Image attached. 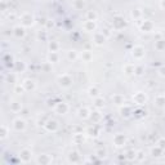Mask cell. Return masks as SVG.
I'll return each instance as SVG.
<instances>
[{
    "mask_svg": "<svg viewBox=\"0 0 165 165\" xmlns=\"http://www.w3.org/2000/svg\"><path fill=\"white\" fill-rule=\"evenodd\" d=\"M58 84L61 85L62 88H70V87L72 85V79H71V76H70V75H67V74H64V75H62V76H59Z\"/></svg>",
    "mask_w": 165,
    "mask_h": 165,
    "instance_id": "6da1fadb",
    "label": "cell"
},
{
    "mask_svg": "<svg viewBox=\"0 0 165 165\" xmlns=\"http://www.w3.org/2000/svg\"><path fill=\"white\" fill-rule=\"evenodd\" d=\"M21 23H22L23 27H28V26L34 25V15L30 14V13H25L21 17Z\"/></svg>",
    "mask_w": 165,
    "mask_h": 165,
    "instance_id": "7a4b0ae2",
    "label": "cell"
},
{
    "mask_svg": "<svg viewBox=\"0 0 165 165\" xmlns=\"http://www.w3.org/2000/svg\"><path fill=\"white\" fill-rule=\"evenodd\" d=\"M31 157H32V151L28 148H23L22 151H21L19 154V159L22 162H28L31 160Z\"/></svg>",
    "mask_w": 165,
    "mask_h": 165,
    "instance_id": "3957f363",
    "label": "cell"
},
{
    "mask_svg": "<svg viewBox=\"0 0 165 165\" xmlns=\"http://www.w3.org/2000/svg\"><path fill=\"white\" fill-rule=\"evenodd\" d=\"M13 128H14V130H17V131L25 130L26 129V121L23 120V119H21V117L15 119V120L13 121Z\"/></svg>",
    "mask_w": 165,
    "mask_h": 165,
    "instance_id": "277c9868",
    "label": "cell"
},
{
    "mask_svg": "<svg viewBox=\"0 0 165 165\" xmlns=\"http://www.w3.org/2000/svg\"><path fill=\"white\" fill-rule=\"evenodd\" d=\"M133 57L137 59H142L144 57V49L142 48V46H134L133 49Z\"/></svg>",
    "mask_w": 165,
    "mask_h": 165,
    "instance_id": "5b68a950",
    "label": "cell"
},
{
    "mask_svg": "<svg viewBox=\"0 0 165 165\" xmlns=\"http://www.w3.org/2000/svg\"><path fill=\"white\" fill-rule=\"evenodd\" d=\"M133 99H134V102H135V103H138V105H142V103L146 102L147 97H146V94H144V93L138 92V93H135V94H134Z\"/></svg>",
    "mask_w": 165,
    "mask_h": 165,
    "instance_id": "8992f818",
    "label": "cell"
},
{
    "mask_svg": "<svg viewBox=\"0 0 165 165\" xmlns=\"http://www.w3.org/2000/svg\"><path fill=\"white\" fill-rule=\"evenodd\" d=\"M22 87H23V89H25V90H27V92H31V90L35 89L36 84H35V81H34V80L27 79V80H25V81H23Z\"/></svg>",
    "mask_w": 165,
    "mask_h": 165,
    "instance_id": "52a82bcc",
    "label": "cell"
},
{
    "mask_svg": "<svg viewBox=\"0 0 165 165\" xmlns=\"http://www.w3.org/2000/svg\"><path fill=\"white\" fill-rule=\"evenodd\" d=\"M45 128H46V130H49V131H56L57 129H58V124H57L56 120H48L45 124Z\"/></svg>",
    "mask_w": 165,
    "mask_h": 165,
    "instance_id": "ba28073f",
    "label": "cell"
},
{
    "mask_svg": "<svg viewBox=\"0 0 165 165\" xmlns=\"http://www.w3.org/2000/svg\"><path fill=\"white\" fill-rule=\"evenodd\" d=\"M56 111L58 113H66L67 111H68V106L64 102H59V103H57V106H56Z\"/></svg>",
    "mask_w": 165,
    "mask_h": 165,
    "instance_id": "9c48e42d",
    "label": "cell"
},
{
    "mask_svg": "<svg viewBox=\"0 0 165 165\" xmlns=\"http://www.w3.org/2000/svg\"><path fill=\"white\" fill-rule=\"evenodd\" d=\"M113 143H115L116 147L124 146V143H125V137H124L123 134H117V135L113 138Z\"/></svg>",
    "mask_w": 165,
    "mask_h": 165,
    "instance_id": "30bf717a",
    "label": "cell"
},
{
    "mask_svg": "<svg viewBox=\"0 0 165 165\" xmlns=\"http://www.w3.org/2000/svg\"><path fill=\"white\" fill-rule=\"evenodd\" d=\"M13 34L15 35V38H23L25 36V27L23 26H17L13 30Z\"/></svg>",
    "mask_w": 165,
    "mask_h": 165,
    "instance_id": "8fae6325",
    "label": "cell"
},
{
    "mask_svg": "<svg viewBox=\"0 0 165 165\" xmlns=\"http://www.w3.org/2000/svg\"><path fill=\"white\" fill-rule=\"evenodd\" d=\"M112 102L115 103V105H117V106H121V105L125 103V98H124L121 94H115L112 97Z\"/></svg>",
    "mask_w": 165,
    "mask_h": 165,
    "instance_id": "7c38bea8",
    "label": "cell"
},
{
    "mask_svg": "<svg viewBox=\"0 0 165 165\" xmlns=\"http://www.w3.org/2000/svg\"><path fill=\"white\" fill-rule=\"evenodd\" d=\"M36 161H38L39 164H49V162L52 161V159L48 156V155H40Z\"/></svg>",
    "mask_w": 165,
    "mask_h": 165,
    "instance_id": "4fadbf2b",
    "label": "cell"
},
{
    "mask_svg": "<svg viewBox=\"0 0 165 165\" xmlns=\"http://www.w3.org/2000/svg\"><path fill=\"white\" fill-rule=\"evenodd\" d=\"M84 28H85V31H93L95 28V22H94V21H90V19L85 21Z\"/></svg>",
    "mask_w": 165,
    "mask_h": 165,
    "instance_id": "5bb4252c",
    "label": "cell"
},
{
    "mask_svg": "<svg viewBox=\"0 0 165 165\" xmlns=\"http://www.w3.org/2000/svg\"><path fill=\"white\" fill-rule=\"evenodd\" d=\"M79 116L81 119H88L90 116V111H89V108H87V107H82V108H80L79 110Z\"/></svg>",
    "mask_w": 165,
    "mask_h": 165,
    "instance_id": "9a60e30c",
    "label": "cell"
},
{
    "mask_svg": "<svg viewBox=\"0 0 165 165\" xmlns=\"http://www.w3.org/2000/svg\"><path fill=\"white\" fill-rule=\"evenodd\" d=\"M152 27H154V25H152V22H150V21H144L143 25H142V30L146 31V32H151Z\"/></svg>",
    "mask_w": 165,
    "mask_h": 165,
    "instance_id": "2e32d148",
    "label": "cell"
},
{
    "mask_svg": "<svg viewBox=\"0 0 165 165\" xmlns=\"http://www.w3.org/2000/svg\"><path fill=\"white\" fill-rule=\"evenodd\" d=\"M94 41L97 45H102L103 43H105V36H103V34H95L94 35Z\"/></svg>",
    "mask_w": 165,
    "mask_h": 165,
    "instance_id": "e0dca14e",
    "label": "cell"
},
{
    "mask_svg": "<svg viewBox=\"0 0 165 165\" xmlns=\"http://www.w3.org/2000/svg\"><path fill=\"white\" fill-rule=\"evenodd\" d=\"M155 103H156V106H159V107H164L165 106V97L164 95H157L156 99H155Z\"/></svg>",
    "mask_w": 165,
    "mask_h": 165,
    "instance_id": "ac0fdd59",
    "label": "cell"
},
{
    "mask_svg": "<svg viewBox=\"0 0 165 165\" xmlns=\"http://www.w3.org/2000/svg\"><path fill=\"white\" fill-rule=\"evenodd\" d=\"M79 159H80V155L77 154L76 151L71 152V154L68 155V160H70V161H72V162H76V161H79Z\"/></svg>",
    "mask_w": 165,
    "mask_h": 165,
    "instance_id": "d6986e66",
    "label": "cell"
},
{
    "mask_svg": "<svg viewBox=\"0 0 165 165\" xmlns=\"http://www.w3.org/2000/svg\"><path fill=\"white\" fill-rule=\"evenodd\" d=\"M135 72V67L133 66V64H126L125 66V74L126 75H131Z\"/></svg>",
    "mask_w": 165,
    "mask_h": 165,
    "instance_id": "ffe728a7",
    "label": "cell"
},
{
    "mask_svg": "<svg viewBox=\"0 0 165 165\" xmlns=\"http://www.w3.org/2000/svg\"><path fill=\"white\" fill-rule=\"evenodd\" d=\"M9 134V129L7 125H1V139H5Z\"/></svg>",
    "mask_w": 165,
    "mask_h": 165,
    "instance_id": "44dd1931",
    "label": "cell"
},
{
    "mask_svg": "<svg viewBox=\"0 0 165 165\" xmlns=\"http://www.w3.org/2000/svg\"><path fill=\"white\" fill-rule=\"evenodd\" d=\"M10 108H12L13 111H15V112H18V111H21V108H22V105L18 102H13L12 105H10Z\"/></svg>",
    "mask_w": 165,
    "mask_h": 165,
    "instance_id": "7402d4cb",
    "label": "cell"
},
{
    "mask_svg": "<svg viewBox=\"0 0 165 165\" xmlns=\"http://www.w3.org/2000/svg\"><path fill=\"white\" fill-rule=\"evenodd\" d=\"M156 49L157 50H162V49H165V40L156 41Z\"/></svg>",
    "mask_w": 165,
    "mask_h": 165,
    "instance_id": "603a6c76",
    "label": "cell"
},
{
    "mask_svg": "<svg viewBox=\"0 0 165 165\" xmlns=\"http://www.w3.org/2000/svg\"><path fill=\"white\" fill-rule=\"evenodd\" d=\"M49 61H50V63H52V62H57V61H58V56H57V52H52L50 56H49Z\"/></svg>",
    "mask_w": 165,
    "mask_h": 165,
    "instance_id": "cb8c5ba5",
    "label": "cell"
},
{
    "mask_svg": "<svg viewBox=\"0 0 165 165\" xmlns=\"http://www.w3.org/2000/svg\"><path fill=\"white\" fill-rule=\"evenodd\" d=\"M162 151H164V150H162V148H160V147L157 146L156 148H154V150H152V156H160L159 154H161Z\"/></svg>",
    "mask_w": 165,
    "mask_h": 165,
    "instance_id": "d4e9b609",
    "label": "cell"
},
{
    "mask_svg": "<svg viewBox=\"0 0 165 165\" xmlns=\"http://www.w3.org/2000/svg\"><path fill=\"white\" fill-rule=\"evenodd\" d=\"M89 94L92 95V97H98L99 92H98L97 88H90V89H89Z\"/></svg>",
    "mask_w": 165,
    "mask_h": 165,
    "instance_id": "484cf974",
    "label": "cell"
},
{
    "mask_svg": "<svg viewBox=\"0 0 165 165\" xmlns=\"http://www.w3.org/2000/svg\"><path fill=\"white\" fill-rule=\"evenodd\" d=\"M49 48H50L52 52H57V48H58V44L56 43V41H52L50 44H49Z\"/></svg>",
    "mask_w": 165,
    "mask_h": 165,
    "instance_id": "4316f807",
    "label": "cell"
},
{
    "mask_svg": "<svg viewBox=\"0 0 165 165\" xmlns=\"http://www.w3.org/2000/svg\"><path fill=\"white\" fill-rule=\"evenodd\" d=\"M95 105H97V107H102V106L105 105V101H103L102 98H97V99H95Z\"/></svg>",
    "mask_w": 165,
    "mask_h": 165,
    "instance_id": "83f0119b",
    "label": "cell"
},
{
    "mask_svg": "<svg viewBox=\"0 0 165 165\" xmlns=\"http://www.w3.org/2000/svg\"><path fill=\"white\" fill-rule=\"evenodd\" d=\"M76 57H77V54H76V52H75V50H70L68 52V58L70 59H76Z\"/></svg>",
    "mask_w": 165,
    "mask_h": 165,
    "instance_id": "f1b7e54d",
    "label": "cell"
},
{
    "mask_svg": "<svg viewBox=\"0 0 165 165\" xmlns=\"http://www.w3.org/2000/svg\"><path fill=\"white\" fill-rule=\"evenodd\" d=\"M75 7H76V8H82V7H84V1H82V0H76V1H75Z\"/></svg>",
    "mask_w": 165,
    "mask_h": 165,
    "instance_id": "f546056e",
    "label": "cell"
},
{
    "mask_svg": "<svg viewBox=\"0 0 165 165\" xmlns=\"http://www.w3.org/2000/svg\"><path fill=\"white\" fill-rule=\"evenodd\" d=\"M17 70H18V71H19V70H21V71L25 70V64H23V62H21V63H19V62H17Z\"/></svg>",
    "mask_w": 165,
    "mask_h": 165,
    "instance_id": "4dcf8cb0",
    "label": "cell"
},
{
    "mask_svg": "<svg viewBox=\"0 0 165 165\" xmlns=\"http://www.w3.org/2000/svg\"><path fill=\"white\" fill-rule=\"evenodd\" d=\"M157 144H159V147H160V148L165 150V139H160V141H159V143H157Z\"/></svg>",
    "mask_w": 165,
    "mask_h": 165,
    "instance_id": "1f68e13d",
    "label": "cell"
},
{
    "mask_svg": "<svg viewBox=\"0 0 165 165\" xmlns=\"http://www.w3.org/2000/svg\"><path fill=\"white\" fill-rule=\"evenodd\" d=\"M88 17H89V19H90V21H94V19H95V13L89 12V13H88Z\"/></svg>",
    "mask_w": 165,
    "mask_h": 165,
    "instance_id": "d6a6232c",
    "label": "cell"
},
{
    "mask_svg": "<svg viewBox=\"0 0 165 165\" xmlns=\"http://www.w3.org/2000/svg\"><path fill=\"white\" fill-rule=\"evenodd\" d=\"M142 157H143V154H142V152H138V155H135L137 160H142Z\"/></svg>",
    "mask_w": 165,
    "mask_h": 165,
    "instance_id": "836d02e7",
    "label": "cell"
},
{
    "mask_svg": "<svg viewBox=\"0 0 165 165\" xmlns=\"http://www.w3.org/2000/svg\"><path fill=\"white\" fill-rule=\"evenodd\" d=\"M97 154H98V156H99V157H102V156H105V154H106V152H105V151H102V150H101V151H98Z\"/></svg>",
    "mask_w": 165,
    "mask_h": 165,
    "instance_id": "e575fe53",
    "label": "cell"
},
{
    "mask_svg": "<svg viewBox=\"0 0 165 165\" xmlns=\"http://www.w3.org/2000/svg\"><path fill=\"white\" fill-rule=\"evenodd\" d=\"M160 4H161V8H165V0H160Z\"/></svg>",
    "mask_w": 165,
    "mask_h": 165,
    "instance_id": "d590c367",
    "label": "cell"
},
{
    "mask_svg": "<svg viewBox=\"0 0 165 165\" xmlns=\"http://www.w3.org/2000/svg\"><path fill=\"white\" fill-rule=\"evenodd\" d=\"M160 71H161V75H165V67H162Z\"/></svg>",
    "mask_w": 165,
    "mask_h": 165,
    "instance_id": "8d00e7d4",
    "label": "cell"
},
{
    "mask_svg": "<svg viewBox=\"0 0 165 165\" xmlns=\"http://www.w3.org/2000/svg\"><path fill=\"white\" fill-rule=\"evenodd\" d=\"M44 1H50V0H44Z\"/></svg>",
    "mask_w": 165,
    "mask_h": 165,
    "instance_id": "74e56055",
    "label": "cell"
}]
</instances>
